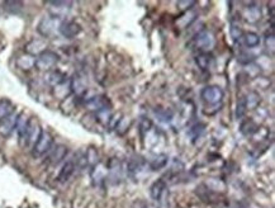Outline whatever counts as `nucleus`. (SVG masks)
I'll use <instances>...</instances> for the list:
<instances>
[{
    "instance_id": "nucleus-1",
    "label": "nucleus",
    "mask_w": 275,
    "mask_h": 208,
    "mask_svg": "<svg viewBox=\"0 0 275 208\" xmlns=\"http://www.w3.org/2000/svg\"><path fill=\"white\" fill-rule=\"evenodd\" d=\"M192 46L199 52H210L216 46V36L209 30L201 31L192 39Z\"/></svg>"
},
{
    "instance_id": "nucleus-2",
    "label": "nucleus",
    "mask_w": 275,
    "mask_h": 208,
    "mask_svg": "<svg viewBox=\"0 0 275 208\" xmlns=\"http://www.w3.org/2000/svg\"><path fill=\"white\" fill-rule=\"evenodd\" d=\"M60 61V56L53 52V51L47 50L42 52L39 56L35 57V69H38L39 71L48 72L56 68V65Z\"/></svg>"
},
{
    "instance_id": "nucleus-3",
    "label": "nucleus",
    "mask_w": 275,
    "mask_h": 208,
    "mask_svg": "<svg viewBox=\"0 0 275 208\" xmlns=\"http://www.w3.org/2000/svg\"><path fill=\"white\" fill-rule=\"evenodd\" d=\"M124 165H126V173L128 176H131L132 179H138L139 175L145 173L147 163L139 155H133L124 163Z\"/></svg>"
},
{
    "instance_id": "nucleus-4",
    "label": "nucleus",
    "mask_w": 275,
    "mask_h": 208,
    "mask_svg": "<svg viewBox=\"0 0 275 208\" xmlns=\"http://www.w3.org/2000/svg\"><path fill=\"white\" fill-rule=\"evenodd\" d=\"M42 131L43 130H42L38 121L35 118H30V122H28V126H27V131L24 134L23 141H22L21 145L24 146V147H31L32 149L34 143L39 139V136H41Z\"/></svg>"
},
{
    "instance_id": "nucleus-5",
    "label": "nucleus",
    "mask_w": 275,
    "mask_h": 208,
    "mask_svg": "<svg viewBox=\"0 0 275 208\" xmlns=\"http://www.w3.org/2000/svg\"><path fill=\"white\" fill-rule=\"evenodd\" d=\"M61 19L55 18V17H44L39 21L38 26H37V31L44 38H48V37L55 36L56 33H59L60 24H61Z\"/></svg>"
},
{
    "instance_id": "nucleus-6",
    "label": "nucleus",
    "mask_w": 275,
    "mask_h": 208,
    "mask_svg": "<svg viewBox=\"0 0 275 208\" xmlns=\"http://www.w3.org/2000/svg\"><path fill=\"white\" fill-rule=\"evenodd\" d=\"M53 146V136L48 131H42L41 136L32 147V155L34 158H42L51 151Z\"/></svg>"
},
{
    "instance_id": "nucleus-7",
    "label": "nucleus",
    "mask_w": 275,
    "mask_h": 208,
    "mask_svg": "<svg viewBox=\"0 0 275 208\" xmlns=\"http://www.w3.org/2000/svg\"><path fill=\"white\" fill-rule=\"evenodd\" d=\"M106 169H108V175L106 176H108L112 184H119L123 180L124 175H127L126 165H124V163L119 161L118 159H112Z\"/></svg>"
},
{
    "instance_id": "nucleus-8",
    "label": "nucleus",
    "mask_w": 275,
    "mask_h": 208,
    "mask_svg": "<svg viewBox=\"0 0 275 208\" xmlns=\"http://www.w3.org/2000/svg\"><path fill=\"white\" fill-rule=\"evenodd\" d=\"M201 97L206 103H208L209 105H217L218 103H221L225 93L222 90L221 86L218 85H207L204 86L202 89Z\"/></svg>"
},
{
    "instance_id": "nucleus-9",
    "label": "nucleus",
    "mask_w": 275,
    "mask_h": 208,
    "mask_svg": "<svg viewBox=\"0 0 275 208\" xmlns=\"http://www.w3.org/2000/svg\"><path fill=\"white\" fill-rule=\"evenodd\" d=\"M48 12L51 17L59 18L64 21L66 15L72 9V3L71 1H47Z\"/></svg>"
},
{
    "instance_id": "nucleus-10",
    "label": "nucleus",
    "mask_w": 275,
    "mask_h": 208,
    "mask_svg": "<svg viewBox=\"0 0 275 208\" xmlns=\"http://www.w3.org/2000/svg\"><path fill=\"white\" fill-rule=\"evenodd\" d=\"M80 32H81V26L75 21H66L65 19L60 24L59 33L68 39L75 38L76 36H79Z\"/></svg>"
},
{
    "instance_id": "nucleus-11",
    "label": "nucleus",
    "mask_w": 275,
    "mask_h": 208,
    "mask_svg": "<svg viewBox=\"0 0 275 208\" xmlns=\"http://www.w3.org/2000/svg\"><path fill=\"white\" fill-rule=\"evenodd\" d=\"M85 107L88 108L89 110H92V112L97 113V112H99V110L102 109L110 108V101L106 95H95V97H92V98H89L88 101L85 102Z\"/></svg>"
},
{
    "instance_id": "nucleus-12",
    "label": "nucleus",
    "mask_w": 275,
    "mask_h": 208,
    "mask_svg": "<svg viewBox=\"0 0 275 208\" xmlns=\"http://www.w3.org/2000/svg\"><path fill=\"white\" fill-rule=\"evenodd\" d=\"M69 149L66 145H62V143H59V145L53 146L51 151L48 152V158H47V163L52 167H56L59 165L60 163L65 160L66 155H68Z\"/></svg>"
},
{
    "instance_id": "nucleus-13",
    "label": "nucleus",
    "mask_w": 275,
    "mask_h": 208,
    "mask_svg": "<svg viewBox=\"0 0 275 208\" xmlns=\"http://www.w3.org/2000/svg\"><path fill=\"white\" fill-rule=\"evenodd\" d=\"M19 114L13 112L12 114L6 116L5 118L0 119V136L8 137L15 131V125H17V119Z\"/></svg>"
},
{
    "instance_id": "nucleus-14",
    "label": "nucleus",
    "mask_w": 275,
    "mask_h": 208,
    "mask_svg": "<svg viewBox=\"0 0 275 208\" xmlns=\"http://www.w3.org/2000/svg\"><path fill=\"white\" fill-rule=\"evenodd\" d=\"M47 41L44 38H34L32 41H30L26 45V54L31 55V56L35 57V56H39L42 52L44 51H47Z\"/></svg>"
},
{
    "instance_id": "nucleus-15",
    "label": "nucleus",
    "mask_w": 275,
    "mask_h": 208,
    "mask_svg": "<svg viewBox=\"0 0 275 208\" xmlns=\"http://www.w3.org/2000/svg\"><path fill=\"white\" fill-rule=\"evenodd\" d=\"M70 86L71 94H74L76 98L84 97V94L88 92V83H86L85 77L81 75H75L72 79H70Z\"/></svg>"
},
{
    "instance_id": "nucleus-16",
    "label": "nucleus",
    "mask_w": 275,
    "mask_h": 208,
    "mask_svg": "<svg viewBox=\"0 0 275 208\" xmlns=\"http://www.w3.org/2000/svg\"><path fill=\"white\" fill-rule=\"evenodd\" d=\"M108 175V169L104 164H102L101 161L92 168V173H90V178H92L93 184L94 185H101L104 180L106 179Z\"/></svg>"
},
{
    "instance_id": "nucleus-17",
    "label": "nucleus",
    "mask_w": 275,
    "mask_h": 208,
    "mask_svg": "<svg viewBox=\"0 0 275 208\" xmlns=\"http://www.w3.org/2000/svg\"><path fill=\"white\" fill-rule=\"evenodd\" d=\"M75 170H76V163H75V160H68L62 165L59 175H57V180L60 183H66L68 180H70L71 176L74 175Z\"/></svg>"
},
{
    "instance_id": "nucleus-18",
    "label": "nucleus",
    "mask_w": 275,
    "mask_h": 208,
    "mask_svg": "<svg viewBox=\"0 0 275 208\" xmlns=\"http://www.w3.org/2000/svg\"><path fill=\"white\" fill-rule=\"evenodd\" d=\"M197 17H198V13L195 12L194 9L184 12L183 14L176 19V26L180 28V30H186V28H189L190 26L194 23Z\"/></svg>"
},
{
    "instance_id": "nucleus-19",
    "label": "nucleus",
    "mask_w": 275,
    "mask_h": 208,
    "mask_svg": "<svg viewBox=\"0 0 275 208\" xmlns=\"http://www.w3.org/2000/svg\"><path fill=\"white\" fill-rule=\"evenodd\" d=\"M169 163V156L166 154H157L156 156L151 159L148 161L147 167L151 172H159V170L164 169Z\"/></svg>"
},
{
    "instance_id": "nucleus-20",
    "label": "nucleus",
    "mask_w": 275,
    "mask_h": 208,
    "mask_svg": "<svg viewBox=\"0 0 275 208\" xmlns=\"http://www.w3.org/2000/svg\"><path fill=\"white\" fill-rule=\"evenodd\" d=\"M71 94V86H70V79H66L62 83H60L59 85L53 86V95L57 99L65 101L66 98H69Z\"/></svg>"
},
{
    "instance_id": "nucleus-21",
    "label": "nucleus",
    "mask_w": 275,
    "mask_h": 208,
    "mask_svg": "<svg viewBox=\"0 0 275 208\" xmlns=\"http://www.w3.org/2000/svg\"><path fill=\"white\" fill-rule=\"evenodd\" d=\"M68 77H66V75L64 74V72H61L60 70H51V71L46 72V75H44V81L48 84L50 86H56L59 85L60 83H62L64 80H66Z\"/></svg>"
},
{
    "instance_id": "nucleus-22",
    "label": "nucleus",
    "mask_w": 275,
    "mask_h": 208,
    "mask_svg": "<svg viewBox=\"0 0 275 208\" xmlns=\"http://www.w3.org/2000/svg\"><path fill=\"white\" fill-rule=\"evenodd\" d=\"M15 64H17L18 69H21L23 71H28V70H32L33 68H35V57L28 54H23L18 57Z\"/></svg>"
},
{
    "instance_id": "nucleus-23",
    "label": "nucleus",
    "mask_w": 275,
    "mask_h": 208,
    "mask_svg": "<svg viewBox=\"0 0 275 208\" xmlns=\"http://www.w3.org/2000/svg\"><path fill=\"white\" fill-rule=\"evenodd\" d=\"M213 61V56L210 52H199L195 57V64L201 69L202 71H208L210 68V64Z\"/></svg>"
},
{
    "instance_id": "nucleus-24",
    "label": "nucleus",
    "mask_w": 275,
    "mask_h": 208,
    "mask_svg": "<svg viewBox=\"0 0 275 208\" xmlns=\"http://www.w3.org/2000/svg\"><path fill=\"white\" fill-rule=\"evenodd\" d=\"M243 18L247 21L248 23H257L261 19V12L260 8L257 5H250L245 8L243 12Z\"/></svg>"
},
{
    "instance_id": "nucleus-25",
    "label": "nucleus",
    "mask_w": 275,
    "mask_h": 208,
    "mask_svg": "<svg viewBox=\"0 0 275 208\" xmlns=\"http://www.w3.org/2000/svg\"><path fill=\"white\" fill-rule=\"evenodd\" d=\"M28 122H30V118H28L24 113H19V116H18V119H17V125H15V131H17L18 134L19 143H22V141H23V137L27 131Z\"/></svg>"
},
{
    "instance_id": "nucleus-26",
    "label": "nucleus",
    "mask_w": 275,
    "mask_h": 208,
    "mask_svg": "<svg viewBox=\"0 0 275 208\" xmlns=\"http://www.w3.org/2000/svg\"><path fill=\"white\" fill-rule=\"evenodd\" d=\"M166 188H168L166 181L164 180V179H157V180L154 181V183H152V185L150 187L151 198L154 199V201H156V199L159 198L160 196H161V193H163Z\"/></svg>"
},
{
    "instance_id": "nucleus-27",
    "label": "nucleus",
    "mask_w": 275,
    "mask_h": 208,
    "mask_svg": "<svg viewBox=\"0 0 275 208\" xmlns=\"http://www.w3.org/2000/svg\"><path fill=\"white\" fill-rule=\"evenodd\" d=\"M241 39L243 41V45H245L246 47H248V48L257 47V46L260 45V42H261L260 36H259V35H257V33H255V32L243 33V36Z\"/></svg>"
},
{
    "instance_id": "nucleus-28",
    "label": "nucleus",
    "mask_w": 275,
    "mask_h": 208,
    "mask_svg": "<svg viewBox=\"0 0 275 208\" xmlns=\"http://www.w3.org/2000/svg\"><path fill=\"white\" fill-rule=\"evenodd\" d=\"M131 126H132V119H131V117L124 116V117H121V119H119V122L117 123L114 130L119 136H123V135H126L128 131H130Z\"/></svg>"
},
{
    "instance_id": "nucleus-29",
    "label": "nucleus",
    "mask_w": 275,
    "mask_h": 208,
    "mask_svg": "<svg viewBox=\"0 0 275 208\" xmlns=\"http://www.w3.org/2000/svg\"><path fill=\"white\" fill-rule=\"evenodd\" d=\"M245 101H246V107H247V110H252V109H256L257 105L260 104L261 97L259 93L252 90V92H250L247 95H246Z\"/></svg>"
},
{
    "instance_id": "nucleus-30",
    "label": "nucleus",
    "mask_w": 275,
    "mask_h": 208,
    "mask_svg": "<svg viewBox=\"0 0 275 208\" xmlns=\"http://www.w3.org/2000/svg\"><path fill=\"white\" fill-rule=\"evenodd\" d=\"M85 156V161H86V167H95L98 163H99V152L95 147H89L86 150V152L84 154Z\"/></svg>"
},
{
    "instance_id": "nucleus-31",
    "label": "nucleus",
    "mask_w": 275,
    "mask_h": 208,
    "mask_svg": "<svg viewBox=\"0 0 275 208\" xmlns=\"http://www.w3.org/2000/svg\"><path fill=\"white\" fill-rule=\"evenodd\" d=\"M240 130H241L242 135H245V136H252V135L259 130V126H257L252 119H246V121H243V122L241 123Z\"/></svg>"
},
{
    "instance_id": "nucleus-32",
    "label": "nucleus",
    "mask_w": 275,
    "mask_h": 208,
    "mask_svg": "<svg viewBox=\"0 0 275 208\" xmlns=\"http://www.w3.org/2000/svg\"><path fill=\"white\" fill-rule=\"evenodd\" d=\"M204 185H206L210 192H223V190L226 189L225 181L217 178H209Z\"/></svg>"
},
{
    "instance_id": "nucleus-33",
    "label": "nucleus",
    "mask_w": 275,
    "mask_h": 208,
    "mask_svg": "<svg viewBox=\"0 0 275 208\" xmlns=\"http://www.w3.org/2000/svg\"><path fill=\"white\" fill-rule=\"evenodd\" d=\"M14 112V105L9 99H0V119L5 118L6 116Z\"/></svg>"
},
{
    "instance_id": "nucleus-34",
    "label": "nucleus",
    "mask_w": 275,
    "mask_h": 208,
    "mask_svg": "<svg viewBox=\"0 0 275 208\" xmlns=\"http://www.w3.org/2000/svg\"><path fill=\"white\" fill-rule=\"evenodd\" d=\"M112 116H113V113H112V110H110V108H105V109H102V110H99V112H97V113H94V117H95V119H97V122L102 123V125H104V126H106L108 123H109Z\"/></svg>"
},
{
    "instance_id": "nucleus-35",
    "label": "nucleus",
    "mask_w": 275,
    "mask_h": 208,
    "mask_svg": "<svg viewBox=\"0 0 275 208\" xmlns=\"http://www.w3.org/2000/svg\"><path fill=\"white\" fill-rule=\"evenodd\" d=\"M230 35H231V38L234 39L235 42H239L240 39L242 38V36H243L242 28L240 27V24L236 23L235 21H231Z\"/></svg>"
},
{
    "instance_id": "nucleus-36",
    "label": "nucleus",
    "mask_w": 275,
    "mask_h": 208,
    "mask_svg": "<svg viewBox=\"0 0 275 208\" xmlns=\"http://www.w3.org/2000/svg\"><path fill=\"white\" fill-rule=\"evenodd\" d=\"M247 113V107H246L245 97H239L236 104V118L241 119L246 116Z\"/></svg>"
},
{
    "instance_id": "nucleus-37",
    "label": "nucleus",
    "mask_w": 275,
    "mask_h": 208,
    "mask_svg": "<svg viewBox=\"0 0 275 208\" xmlns=\"http://www.w3.org/2000/svg\"><path fill=\"white\" fill-rule=\"evenodd\" d=\"M169 199H170V194H169V189L166 188L163 193H161V196L155 201L156 208H170V201Z\"/></svg>"
},
{
    "instance_id": "nucleus-38",
    "label": "nucleus",
    "mask_w": 275,
    "mask_h": 208,
    "mask_svg": "<svg viewBox=\"0 0 275 208\" xmlns=\"http://www.w3.org/2000/svg\"><path fill=\"white\" fill-rule=\"evenodd\" d=\"M4 6H5L6 12L12 13V14H18L23 9V3H21V1H5Z\"/></svg>"
},
{
    "instance_id": "nucleus-39",
    "label": "nucleus",
    "mask_w": 275,
    "mask_h": 208,
    "mask_svg": "<svg viewBox=\"0 0 275 208\" xmlns=\"http://www.w3.org/2000/svg\"><path fill=\"white\" fill-rule=\"evenodd\" d=\"M204 130H206V125H203V123H197V125L193 126L189 130V136L192 137L193 141L198 140L199 137L203 135Z\"/></svg>"
},
{
    "instance_id": "nucleus-40",
    "label": "nucleus",
    "mask_w": 275,
    "mask_h": 208,
    "mask_svg": "<svg viewBox=\"0 0 275 208\" xmlns=\"http://www.w3.org/2000/svg\"><path fill=\"white\" fill-rule=\"evenodd\" d=\"M152 128V121L148 117H142L139 121V131L142 135H147Z\"/></svg>"
},
{
    "instance_id": "nucleus-41",
    "label": "nucleus",
    "mask_w": 275,
    "mask_h": 208,
    "mask_svg": "<svg viewBox=\"0 0 275 208\" xmlns=\"http://www.w3.org/2000/svg\"><path fill=\"white\" fill-rule=\"evenodd\" d=\"M195 4H197V1H194V0H180L176 3V6L180 10L188 12V10H192L194 8Z\"/></svg>"
},
{
    "instance_id": "nucleus-42",
    "label": "nucleus",
    "mask_w": 275,
    "mask_h": 208,
    "mask_svg": "<svg viewBox=\"0 0 275 208\" xmlns=\"http://www.w3.org/2000/svg\"><path fill=\"white\" fill-rule=\"evenodd\" d=\"M156 114L159 116L160 121H163V122H170L174 117V113H172L170 109H163V110H159L156 112Z\"/></svg>"
},
{
    "instance_id": "nucleus-43",
    "label": "nucleus",
    "mask_w": 275,
    "mask_h": 208,
    "mask_svg": "<svg viewBox=\"0 0 275 208\" xmlns=\"http://www.w3.org/2000/svg\"><path fill=\"white\" fill-rule=\"evenodd\" d=\"M237 61H239L240 64H242V65H248V64H251L252 61H254V56L246 54V52H241V54L237 56Z\"/></svg>"
},
{
    "instance_id": "nucleus-44",
    "label": "nucleus",
    "mask_w": 275,
    "mask_h": 208,
    "mask_svg": "<svg viewBox=\"0 0 275 208\" xmlns=\"http://www.w3.org/2000/svg\"><path fill=\"white\" fill-rule=\"evenodd\" d=\"M265 45L266 47L270 48L272 52H274V48H275V39H274V33H270V35H266V38H265Z\"/></svg>"
},
{
    "instance_id": "nucleus-45",
    "label": "nucleus",
    "mask_w": 275,
    "mask_h": 208,
    "mask_svg": "<svg viewBox=\"0 0 275 208\" xmlns=\"http://www.w3.org/2000/svg\"><path fill=\"white\" fill-rule=\"evenodd\" d=\"M133 208H152V207H151V206L148 205V203L143 202V201H139V202L135 203Z\"/></svg>"
},
{
    "instance_id": "nucleus-46",
    "label": "nucleus",
    "mask_w": 275,
    "mask_h": 208,
    "mask_svg": "<svg viewBox=\"0 0 275 208\" xmlns=\"http://www.w3.org/2000/svg\"><path fill=\"white\" fill-rule=\"evenodd\" d=\"M236 208H251L248 205H246V203H242V202H240V203H237L236 205Z\"/></svg>"
}]
</instances>
